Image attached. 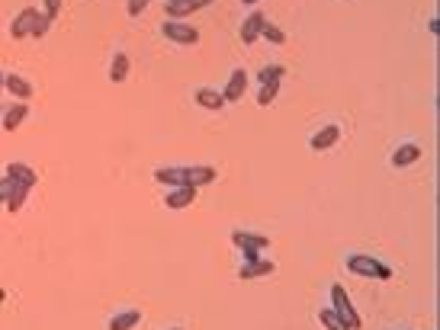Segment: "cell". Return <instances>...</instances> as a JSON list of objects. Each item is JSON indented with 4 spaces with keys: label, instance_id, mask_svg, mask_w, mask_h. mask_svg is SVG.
I'll return each mask as SVG.
<instances>
[{
    "label": "cell",
    "instance_id": "cell-6",
    "mask_svg": "<svg viewBox=\"0 0 440 330\" xmlns=\"http://www.w3.org/2000/svg\"><path fill=\"white\" fill-rule=\"evenodd\" d=\"M3 90L10 93V96H17L19 103H29L32 100V83L26 81V77H19V74H3Z\"/></svg>",
    "mask_w": 440,
    "mask_h": 330
},
{
    "label": "cell",
    "instance_id": "cell-11",
    "mask_svg": "<svg viewBox=\"0 0 440 330\" xmlns=\"http://www.w3.org/2000/svg\"><path fill=\"white\" fill-rule=\"evenodd\" d=\"M337 141H341V129H337V125H325V129H319L309 138V147L312 151H328Z\"/></svg>",
    "mask_w": 440,
    "mask_h": 330
},
{
    "label": "cell",
    "instance_id": "cell-7",
    "mask_svg": "<svg viewBox=\"0 0 440 330\" xmlns=\"http://www.w3.org/2000/svg\"><path fill=\"white\" fill-rule=\"evenodd\" d=\"M244 90H248V71H244V68H238V71H232L228 83L222 87L225 103H238L244 96Z\"/></svg>",
    "mask_w": 440,
    "mask_h": 330
},
{
    "label": "cell",
    "instance_id": "cell-31",
    "mask_svg": "<svg viewBox=\"0 0 440 330\" xmlns=\"http://www.w3.org/2000/svg\"><path fill=\"white\" fill-rule=\"evenodd\" d=\"M0 93H3V71H0Z\"/></svg>",
    "mask_w": 440,
    "mask_h": 330
},
{
    "label": "cell",
    "instance_id": "cell-15",
    "mask_svg": "<svg viewBox=\"0 0 440 330\" xmlns=\"http://www.w3.org/2000/svg\"><path fill=\"white\" fill-rule=\"evenodd\" d=\"M273 260H251V263H244L241 269H238V276L241 279H261V276H273Z\"/></svg>",
    "mask_w": 440,
    "mask_h": 330
},
{
    "label": "cell",
    "instance_id": "cell-27",
    "mask_svg": "<svg viewBox=\"0 0 440 330\" xmlns=\"http://www.w3.org/2000/svg\"><path fill=\"white\" fill-rule=\"evenodd\" d=\"M13 186H17V183H13V180L3 174V180H0V205H3V202H7V196L13 193Z\"/></svg>",
    "mask_w": 440,
    "mask_h": 330
},
{
    "label": "cell",
    "instance_id": "cell-20",
    "mask_svg": "<svg viewBox=\"0 0 440 330\" xmlns=\"http://www.w3.org/2000/svg\"><path fill=\"white\" fill-rule=\"evenodd\" d=\"M319 321H321V327H325V330H350L344 321H341V314H337L334 308H321Z\"/></svg>",
    "mask_w": 440,
    "mask_h": 330
},
{
    "label": "cell",
    "instance_id": "cell-24",
    "mask_svg": "<svg viewBox=\"0 0 440 330\" xmlns=\"http://www.w3.org/2000/svg\"><path fill=\"white\" fill-rule=\"evenodd\" d=\"M280 81H283V68L280 65L261 68V83H280Z\"/></svg>",
    "mask_w": 440,
    "mask_h": 330
},
{
    "label": "cell",
    "instance_id": "cell-18",
    "mask_svg": "<svg viewBox=\"0 0 440 330\" xmlns=\"http://www.w3.org/2000/svg\"><path fill=\"white\" fill-rule=\"evenodd\" d=\"M126 77H129V55H126V52H116V55H112V65H110V81L122 83Z\"/></svg>",
    "mask_w": 440,
    "mask_h": 330
},
{
    "label": "cell",
    "instance_id": "cell-10",
    "mask_svg": "<svg viewBox=\"0 0 440 330\" xmlns=\"http://www.w3.org/2000/svg\"><path fill=\"white\" fill-rule=\"evenodd\" d=\"M7 176L13 180L17 186H26V189H32V186L39 183V174L32 170L29 164H19V161H13V164H7Z\"/></svg>",
    "mask_w": 440,
    "mask_h": 330
},
{
    "label": "cell",
    "instance_id": "cell-34",
    "mask_svg": "<svg viewBox=\"0 0 440 330\" xmlns=\"http://www.w3.org/2000/svg\"><path fill=\"white\" fill-rule=\"evenodd\" d=\"M170 330H180V327H170Z\"/></svg>",
    "mask_w": 440,
    "mask_h": 330
},
{
    "label": "cell",
    "instance_id": "cell-29",
    "mask_svg": "<svg viewBox=\"0 0 440 330\" xmlns=\"http://www.w3.org/2000/svg\"><path fill=\"white\" fill-rule=\"evenodd\" d=\"M437 29H440V23H437V19H428V32H431V36H437Z\"/></svg>",
    "mask_w": 440,
    "mask_h": 330
},
{
    "label": "cell",
    "instance_id": "cell-23",
    "mask_svg": "<svg viewBox=\"0 0 440 330\" xmlns=\"http://www.w3.org/2000/svg\"><path fill=\"white\" fill-rule=\"evenodd\" d=\"M277 96H280V83H261V93H257V106H270Z\"/></svg>",
    "mask_w": 440,
    "mask_h": 330
},
{
    "label": "cell",
    "instance_id": "cell-32",
    "mask_svg": "<svg viewBox=\"0 0 440 330\" xmlns=\"http://www.w3.org/2000/svg\"><path fill=\"white\" fill-rule=\"evenodd\" d=\"M3 298H7V292H3V289H0V302H3Z\"/></svg>",
    "mask_w": 440,
    "mask_h": 330
},
{
    "label": "cell",
    "instance_id": "cell-21",
    "mask_svg": "<svg viewBox=\"0 0 440 330\" xmlns=\"http://www.w3.org/2000/svg\"><path fill=\"white\" fill-rule=\"evenodd\" d=\"M261 39H267L270 45H286V32H283V29L277 26V23H270V19L263 23V29H261Z\"/></svg>",
    "mask_w": 440,
    "mask_h": 330
},
{
    "label": "cell",
    "instance_id": "cell-1",
    "mask_svg": "<svg viewBox=\"0 0 440 330\" xmlns=\"http://www.w3.org/2000/svg\"><path fill=\"white\" fill-rule=\"evenodd\" d=\"M347 269L354 276H366V279H392V269L383 263V260H373L366 257V254H354V257H347Z\"/></svg>",
    "mask_w": 440,
    "mask_h": 330
},
{
    "label": "cell",
    "instance_id": "cell-3",
    "mask_svg": "<svg viewBox=\"0 0 440 330\" xmlns=\"http://www.w3.org/2000/svg\"><path fill=\"white\" fill-rule=\"evenodd\" d=\"M232 244L244 254V263H251V260H261L263 247H270V238L251 234V231H232Z\"/></svg>",
    "mask_w": 440,
    "mask_h": 330
},
{
    "label": "cell",
    "instance_id": "cell-8",
    "mask_svg": "<svg viewBox=\"0 0 440 330\" xmlns=\"http://www.w3.org/2000/svg\"><path fill=\"white\" fill-rule=\"evenodd\" d=\"M263 23H267V17H263L261 10H254V13H248V19L241 23V42H244V45H254V42L261 39Z\"/></svg>",
    "mask_w": 440,
    "mask_h": 330
},
{
    "label": "cell",
    "instance_id": "cell-13",
    "mask_svg": "<svg viewBox=\"0 0 440 330\" xmlns=\"http://www.w3.org/2000/svg\"><path fill=\"white\" fill-rule=\"evenodd\" d=\"M421 145H402L399 147V151H395L392 154V161H389V164L395 167V170H402V167H412V164H418V161H421Z\"/></svg>",
    "mask_w": 440,
    "mask_h": 330
},
{
    "label": "cell",
    "instance_id": "cell-22",
    "mask_svg": "<svg viewBox=\"0 0 440 330\" xmlns=\"http://www.w3.org/2000/svg\"><path fill=\"white\" fill-rule=\"evenodd\" d=\"M26 196H29L26 186H13V193L7 196V202H3V205H7V212H19V209H23Z\"/></svg>",
    "mask_w": 440,
    "mask_h": 330
},
{
    "label": "cell",
    "instance_id": "cell-30",
    "mask_svg": "<svg viewBox=\"0 0 440 330\" xmlns=\"http://www.w3.org/2000/svg\"><path fill=\"white\" fill-rule=\"evenodd\" d=\"M244 7H254V3H261V0H241Z\"/></svg>",
    "mask_w": 440,
    "mask_h": 330
},
{
    "label": "cell",
    "instance_id": "cell-2",
    "mask_svg": "<svg viewBox=\"0 0 440 330\" xmlns=\"http://www.w3.org/2000/svg\"><path fill=\"white\" fill-rule=\"evenodd\" d=\"M331 308L341 314V321H344L350 330H360V327H363L360 314H357V308L350 305V298H347V292H344V285H341V282L331 285Z\"/></svg>",
    "mask_w": 440,
    "mask_h": 330
},
{
    "label": "cell",
    "instance_id": "cell-17",
    "mask_svg": "<svg viewBox=\"0 0 440 330\" xmlns=\"http://www.w3.org/2000/svg\"><path fill=\"white\" fill-rule=\"evenodd\" d=\"M29 116V106L26 103H17V106H10L7 112H3V132H17L19 125H23V119Z\"/></svg>",
    "mask_w": 440,
    "mask_h": 330
},
{
    "label": "cell",
    "instance_id": "cell-5",
    "mask_svg": "<svg viewBox=\"0 0 440 330\" xmlns=\"http://www.w3.org/2000/svg\"><path fill=\"white\" fill-rule=\"evenodd\" d=\"M39 13L36 7H26L23 13H17V19L10 23V39H29V32L36 29V23H39Z\"/></svg>",
    "mask_w": 440,
    "mask_h": 330
},
{
    "label": "cell",
    "instance_id": "cell-19",
    "mask_svg": "<svg viewBox=\"0 0 440 330\" xmlns=\"http://www.w3.org/2000/svg\"><path fill=\"white\" fill-rule=\"evenodd\" d=\"M139 321H141V314H139V311H119V314H112L110 330H132Z\"/></svg>",
    "mask_w": 440,
    "mask_h": 330
},
{
    "label": "cell",
    "instance_id": "cell-14",
    "mask_svg": "<svg viewBox=\"0 0 440 330\" xmlns=\"http://www.w3.org/2000/svg\"><path fill=\"white\" fill-rule=\"evenodd\" d=\"M209 3H216V0H183V3H168L164 13H168L170 19H183V17H190V13H197V10L209 7Z\"/></svg>",
    "mask_w": 440,
    "mask_h": 330
},
{
    "label": "cell",
    "instance_id": "cell-26",
    "mask_svg": "<svg viewBox=\"0 0 440 330\" xmlns=\"http://www.w3.org/2000/svg\"><path fill=\"white\" fill-rule=\"evenodd\" d=\"M148 3H151V0H129V3H126V13H129V17H141Z\"/></svg>",
    "mask_w": 440,
    "mask_h": 330
},
{
    "label": "cell",
    "instance_id": "cell-16",
    "mask_svg": "<svg viewBox=\"0 0 440 330\" xmlns=\"http://www.w3.org/2000/svg\"><path fill=\"white\" fill-rule=\"evenodd\" d=\"M216 176H219L216 167H206V164L190 167V186H193V189H199V186H209V183H216Z\"/></svg>",
    "mask_w": 440,
    "mask_h": 330
},
{
    "label": "cell",
    "instance_id": "cell-28",
    "mask_svg": "<svg viewBox=\"0 0 440 330\" xmlns=\"http://www.w3.org/2000/svg\"><path fill=\"white\" fill-rule=\"evenodd\" d=\"M42 3H46V10H42V13H46L48 19H55L58 10H61V0H42Z\"/></svg>",
    "mask_w": 440,
    "mask_h": 330
},
{
    "label": "cell",
    "instance_id": "cell-12",
    "mask_svg": "<svg viewBox=\"0 0 440 330\" xmlns=\"http://www.w3.org/2000/svg\"><path fill=\"white\" fill-rule=\"evenodd\" d=\"M193 100H197V106H203V110H209V112H219L225 106L222 90H212V87H199V90L193 93Z\"/></svg>",
    "mask_w": 440,
    "mask_h": 330
},
{
    "label": "cell",
    "instance_id": "cell-4",
    "mask_svg": "<svg viewBox=\"0 0 440 330\" xmlns=\"http://www.w3.org/2000/svg\"><path fill=\"white\" fill-rule=\"evenodd\" d=\"M161 32H164V39L177 42V45H197L199 42L197 26H190V23H183V19H164Z\"/></svg>",
    "mask_w": 440,
    "mask_h": 330
},
{
    "label": "cell",
    "instance_id": "cell-25",
    "mask_svg": "<svg viewBox=\"0 0 440 330\" xmlns=\"http://www.w3.org/2000/svg\"><path fill=\"white\" fill-rule=\"evenodd\" d=\"M48 26H52V19H48L46 13H42V17H39V23H36V29L29 32V39H42V36L48 32Z\"/></svg>",
    "mask_w": 440,
    "mask_h": 330
},
{
    "label": "cell",
    "instance_id": "cell-33",
    "mask_svg": "<svg viewBox=\"0 0 440 330\" xmlns=\"http://www.w3.org/2000/svg\"><path fill=\"white\" fill-rule=\"evenodd\" d=\"M168 3H183V0H168Z\"/></svg>",
    "mask_w": 440,
    "mask_h": 330
},
{
    "label": "cell",
    "instance_id": "cell-9",
    "mask_svg": "<svg viewBox=\"0 0 440 330\" xmlns=\"http://www.w3.org/2000/svg\"><path fill=\"white\" fill-rule=\"evenodd\" d=\"M193 202H197V189H193V186H174V189L164 196V205L174 209V212L187 209V205H193Z\"/></svg>",
    "mask_w": 440,
    "mask_h": 330
}]
</instances>
